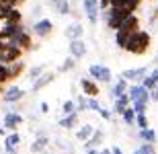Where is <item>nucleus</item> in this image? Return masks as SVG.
<instances>
[{"instance_id":"nucleus-1","label":"nucleus","mask_w":158,"mask_h":154,"mask_svg":"<svg viewBox=\"0 0 158 154\" xmlns=\"http://www.w3.org/2000/svg\"><path fill=\"white\" fill-rule=\"evenodd\" d=\"M135 31H140V19L135 17V15H129L125 21L121 23L117 31H115V43H117V48H125V43L131 35H134Z\"/></svg>"},{"instance_id":"nucleus-2","label":"nucleus","mask_w":158,"mask_h":154,"mask_svg":"<svg viewBox=\"0 0 158 154\" xmlns=\"http://www.w3.org/2000/svg\"><path fill=\"white\" fill-rule=\"evenodd\" d=\"M148 48H150V35H148V31H135L134 35L127 39L125 43V52L127 53H134V56H142V53H146Z\"/></svg>"},{"instance_id":"nucleus-3","label":"nucleus","mask_w":158,"mask_h":154,"mask_svg":"<svg viewBox=\"0 0 158 154\" xmlns=\"http://www.w3.org/2000/svg\"><path fill=\"white\" fill-rule=\"evenodd\" d=\"M129 15H134V12H129L127 8L109 6V8H107V15H105V19H107V27H109V29H113V31H117L119 27H121V23L129 17Z\"/></svg>"},{"instance_id":"nucleus-4","label":"nucleus","mask_w":158,"mask_h":154,"mask_svg":"<svg viewBox=\"0 0 158 154\" xmlns=\"http://www.w3.org/2000/svg\"><path fill=\"white\" fill-rule=\"evenodd\" d=\"M88 74H90V78H94L99 84L111 82V78H113L111 70H109L107 66H103V64H93L90 68H88Z\"/></svg>"},{"instance_id":"nucleus-5","label":"nucleus","mask_w":158,"mask_h":154,"mask_svg":"<svg viewBox=\"0 0 158 154\" xmlns=\"http://www.w3.org/2000/svg\"><path fill=\"white\" fill-rule=\"evenodd\" d=\"M8 43H15V45H19V48H23L25 52H29L31 48H33V39H31V35L25 31V27H21V29L15 33V35L10 37V39H6Z\"/></svg>"},{"instance_id":"nucleus-6","label":"nucleus","mask_w":158,"mask_h":154,"mask_svg":"<svg viewBox=\"0 0 158 154\" xmlns=\"http://www.w3.org/2000/svg\"><path fill=\"white\" fill-rule=\"evenodd\" d=\"M82 10H84V15H86L88 23L90 25H97V21H99V0H82Z\"/></svg>"},{"instance_id":"nucleus-7","label":"nucleus","mask_w":158,"mask_h":154,"mask_svg":"<svg viewBox=\"0 0 158 154\" xmlns=\"http://www.w3.org/2000/svg\"><path fill=\"white\" fill-rule=\"evenodd\" d=\"M25 49L15 45V43H6V48L2 49V62L4 64H12V62H17V60L23 58Z\"/></svg>"},{"instance_id":"nucleus-8","label":"nucleus","mask_w":158,"mask_h":154,"mask_svg":"<svg viewBox=\"0 0 158 154\" xmlns=\"http://www.w3.org/2000/svg\"><path fill=\"white\" fill-rule=\"evenodd\" d=\"M127 95H129V99H131V103L134 101H144V103L152 101L150 90H148L144 84H131V86L127 89Z\"/></svg>"},{"instance_id":"nucleus-9","label":"nucleus","mask_w":158,"mask_h":154,"mask_svg":"<svg viewBox=\"0 0 158 154\" xmlns=\"http://www.w3.org/2000/svg\"><path fill=\"white\" fill-rule=\"evenodd\" d=\"M33 33L37 37H41V39H45V37H49L53 33V23L49 19H39V21L33 23Z\"/></svg>"},{"instance_id":"nucleus-10","label":"nucleus","mask_w":158,"mask_h":154,"mask_svg":"<svg viewBox=\"0 0 158 154\" xmlns=\"http://www.w3.org/2000/svg\"><path fill=\"white\" fill-rule=\"evenodd\" d=\"M80 89H82V93L88 95V97H99V93H101L99 82H97L94 78H82L80 80Z\"/></svg>"},{"instance_id":"nucleus-11","label":"nucleus","mask_w":158,"mask_h":154,"mask_svg":"<svg viewBox=\"0 0 158 154\" xmlns=\"http://www.w3.org/2000/svg\"><path fill=\"white\" fill-rule=\"evenodd\" d=\"M86 52H88V48H86V43L82 41V37L70 39V56H74L76 60H80V58L86 56Z\"/></svg>"},{"instance_id":"nucleus-12","label":"nucleus","mask_w":158,"mask_h":154,"mask_svg":"<svg viewBox=\"0 0 158 154\" xmlns=\"http://www.w3.org/2000/svg\"><path fill=\"white\" fill-rule=\"evenodd\" d=\"M23 97H25V90L23 89H19V86H10V89L4 90L2 99H4L6 103H17V101H21Z\"/></svg>"},{"instance_id":"nucleus-13","label":"nucleus","mask_w":158,"mask_h":154,"mask_svg":"<svg viewBox=\"0 0 158 154\" xmlns=\"http://www.w3.org/2000/svg\"><path fill=\"white\" fill-rule=\"evenodd\" d=\"M53 78H56V74H53V72H43L39 78H35V80H33V90H41L43 86L52 84Z\"/></svg>"},{"instance_id":"nucleus-14","label":"nucleus","mask_w":158,"mask_h":154,"mask_svg":"<svg viewBox=\"0 0 158 154\" xmlns=\"http://www.w3.org/2000/svg\"><path fill=\"white\" fill-rule=\"evenodd\" d=\"M125 80H129V82H142L144 80V76H146V68H135V70H125L121 74Z\"/></svg>"},{"instance_id":"nucleus-15","label":"nucleus","mask_w":158,"mask_h":154,"mask_svg":"<svg viewBox=\"0 0 158 154\" xmlns=\"http://www.w3.org/2000/svg\"><path fill=\"white\" fill-rule=\"evenodd\" d=\"M127 89H129V80H125V78L121 76L117 82L113 84V89H111V99H117V97L125 95V93H127Z\"/></svg>"},{"instance_id":"nucleus-16","label":"nucleus","mask_w":158,"mask_h":154,"mask_svg":"<svg viewBox=\"0 0 158 154\" xmlns=\"http://www.w3.org/2000/svg\"><path fill=\"white\" fill-rule=\"evenodd\" d=\"M19 144H21V136L17 134V130H12V134H8L4 138V150L6 152H15Z\"/></svg>"},{"instance_id":"nucleus-17","label":"nucleus","mask_w":158,"mask_h":154,"mask_svg":"<svg viewBox=\"0 0 158 154\" xmlns=\"http://www.w3.org/2000/svg\"><path fill=\"white\" fill-rule=\"evenodd\" d=\"M78 125V113L72 111V113H66L64 117L60 119V127H64V130H72V127H76Z\"/></svg>"},{"instance_id":"nucleus-18","label":"nucleus","mask_w":158,"mask_h":154,"mask_svg":"<svg viewBox=\"0 0 158 154\" xmlns=\"http://www.w3.org/2000/svg\"><path fill=\"white\" fill-rule=\"evenodd\" d=\"M129 103H131V99H129L127 93H125V95H121V97H117V99H115V105H113V113L123 115V111L129 107Z\"/></svg>"},{"instance_id":"nucleus-19","label":"nucleus","mask_w":158,"mask_h":154,"mask_svg":"<svg viewBox=\"0 0 158 154\" xmlns=\"http://www.w3.org/2000/svg\"><path fill=\"white\" fill-rule=\"evenodd\" d=\"M82 35H84L82 23H70L66 27V37H68V39H78V37H82Z\"/></svg>"},{"instance_id":"nucleus-20","label":"nucleus","mask_w":158,"mask_h":154,"mask_svg":"<svg viewBox=\"0 0 158 154\" xmlns=\"http://www.w3.org/2000/svg\"><path fill=\"white\" fill-rule=\"evenodd\" d=\"M23 117L19 115V113H6L4 115V127L6 130H17L19 125H21Z\"/></svg>"},{"instance_id":"nucleus-21","label":"nucleus","mask_w":158,"mask_h":154,"mask_svg":"<svg viewBox=\"0 0 158 154\" xmlns=\"http://www.w3.org/2000/svg\"><path fill=\"white\" fill-rule=\"evenodd\" d=\"M49 6L58 15H70V2L68 0H49Z\"/></svg>"},{"instance_id":"nucleus-22","label":"nucleus","mask_w":158,"mask_h":154,"mask_svg":"<svg viewBox=\"0 0 158 154\" xmlns=\"http://www.w3.org/2000/svg\"><path fill=\"white\" fill-rule=\"evenodd\" d=\"M101 142H103V130H94L93 136L84 142V148H86V150H93V148H97Z\"/></svg>"},{"instance_id":"nucleus-23","label":"nucleus","mask_w":158,"mask_h":154,"mask_svg":"<svg viewBox=\"0 0 158 154\" xmlns=\"http://www.w3.org/2000/svg\"><path fill=\"white\" fill-rule=\"evenodd\" d=\"M142 84H144L148 90H154V89H156V86H158V68H156V70H152L148 76H144Z\"/></svg>"},{"instance_id":"nucleus-24","label":"nucleus","mask_w":158,"mask_h":154,"mask_svg":"<svg viewBox=\"0 0 158 154\" xmlns=\"http://www.w3.org/2000/svg\"><path fill=\"white\" fill-rule=\"evenodd\" d=\"M4 21L6 23H21V21H23V12L19 10V6H12V8H8Z\"/></svg>"},{"instance_id":"nucleus-25","label":"nucleus","mask_w":158,"mask_h":154,"mask_svg":"<svg viewBox=\"0 0 158 154\" xmlns=\"http://www.w3.org/2000/svg\"><path fill=\"white\" fill-rule=\"evenodd\" d=\"M93 131H94V127H93V125L84 123L82 127H78V131H76V140H80V142H86L88 138L93 136Z\"/></svg>"},{"instance_id":"nucleus-26","label":"nucleus","mask_w":158,"mask_h":154,"mask_svg":"<svg viewBox=\"0 0 158 154\" xmlns=\"http://www.w3.org/2000/svg\"><path fill=\"white\" fill-rule=\"evenodd\" d=\"M109 6H117V8H127L129 12H135L138 6L134 4V0H109Z\"/></svg>"},{"instance_id":"nucleus-27","label":"nucleus","mask_w":158,"mask_h":154,"mask_svg":"<svg viewBox=\"0 0 158 154\" xmlns=\"http://www.w3.org/2000/svg\"><path fill=\"white\" fill-rule=\"evenodd\" d=\"M140 138L144 140V142L154 144V142H156V131H154L152 127H142V130H140Z\"/></svg>"},{"instance_id":"nucleus-28","label":"nucleus","mask_w":158,"mask_h":154,"mask_svg":"<svg viewBox=\"0 0 158 154\" xmlns=\"http://www.w3.org/2000/svg\"><path fill=\"white\" fill-rule=\"evenodd\" d=\"M8 80H12L10 78V66L4 64V62H0V86L6 84Z\"/></svg>"},{"instance_id":"nucleus-29","label":"nucleus","mask_w":158,"mask_h":154,"mask_svg":"<svg viewBox=\"0 0 158 154\" xmlns=\"http://www.w3.org/2000/svg\"><path fill=\"white\" fill-rule=\"evenodd\" d=\"M8 66H10V78L21 76V74H23V70H25L23 60H17V62H12V64H8Z\"/></svg>"},{"instance_id":"nucleus-30","label":"nucleus","mask_w":158,"mask_h":154,"mask_svg":"<svg viewBox=\"0 0 158 154\" xmlns=\"http://www.w3.org/2000/svg\"><path fill=\"white\" fill-rule=\"evenodd\" d=\"M135 115H138V113H135L134 107H127V109L123 111L121 117H123V121H125L127 125H134V123H135Z\"/></svg>"},{"instance_id":"nucleus-31","label":"nucleus","mask_w":158,"mask_h":154,"mask_svg":"<svg viewBox=\"0 0 158 154\" xmlns=\"http://www.w3.org/2000/svg\"><path fill=\"white\" fill-rule=\"evenodd\" d=\"M47 144H49V138H45V136H41V138H37L35 142L31 144V150H33V152H41V150L45 148Z\"/></svg>"},{"instance_id":"nucleus-32","label":"nucleus","mask_w":158,"mask_h":154,"mask_svg":"<svg viewBox=\"0 0 158 154\" xmlns=\"http://www.w3.org/2000/svg\"><path fill=\"white\" fill-rule=\"evenodd\" d=\"M76 66V58L72 56V58H66L64 62H62V66H60V72H68V70H72Z\"/></svg>"},{"instance_id":"nucleus-33","label":"nucleus","mask_w":158,"mask_h":154,"mask_svg":"<svg viewBox=\"0 0 158 154\" xmlns=\"http://www.w3.org/2000/svg\"><path fill=\"white\" fill-rule=\"evenodd\" d=\"M138 152H140V154H154V144L144 142V144L140 146V148H138Z\"/></svg>"},{"instance_id":"nucleus-34","label":"nucleus","mask_w":158,"mask_h":154,"mask_svg":"<svg viewBox=\"0 0 158 154\" xmlns=\"http://www.w3.org/2000/svg\"><path fill=\"white\" fill-rule=\"evenodd\" d=\"M135 123L140 125V130H142V127H148V117H146V113H138V115H135Z\"/></svg>"},{"instance_id":"nucleus-35","label":"nucleus","mask_w":158,"mask_h":154,"mask_svg":"<svg viewBox=\"0 0 158 154\" xmlns=\"http://www.w3.org/2000/svg\"><path fill=\"white\" fill-rule=\"evenodd\" d=\"M43 70H45L43 66H35V68H31V72H29V78H31V80H35V78H39L41 74H43Z\"/></svg>"},{"instance_id":"nucleus-36","label":"nucleus","mask_w":158,"mask_h":154,"mask_svg":"<svg viewBox=\"0 0 158 154\" xmlns=\"http://www.w3.org/2000/svg\"><path fill=\"white\" fill-rule=\"evenodd\" d=\"M76 109H78V107H76V103H74V101H66L64 105H62V111H64V115H66V113L76 111Z\"/></svg>"},{"instance_id":"nucleus-37","label":"nucleus","mask_w":158,"mask_h":154,"mask_svg":"<svg viewBox=\"0 0 158 154\" xmlns=\"http://www.w3.org/2000/svg\"><path fill=\"white\" fill-rule=\"evenodd\" d=\"M146 105L148 103H144V101H134V109H135V113H146Z\"/></svg>"},{"instance_id":"nucleus-38","label":"nucleus","mask_w":158,"mask_h":154,"mask_svg":"<svg viewBox=\"0 0 158 154\" xmlns=\"http://www.w3.org/2000/svg\"><path fill=\"white\" fill-rule=\"evenodd\" d=\"M76 107L84 111V109H88V101H86V99H84V97L80 95V97H78V101H76Z\"/></svg>"},{"instance_id":"nucleus-39","label":"nucleus","mask_w":158,"mask_h":154,"mask_svg":"<svg viewBox=\"0 0 158 154\" xmlns=\"http://www.w3.org/2000/svg\"><path fill=\"white\" fill-rule=\"evenodd\" d=\"M88 109H90V111H97L99 113V109H101V105H99V101H97V99H90V101H88Z\"/></svg>"},{"instance_id":"nucleus-40","label":"nucleus","mask_w":158,"mask_h":154,"mask_svg":"<svg viewBox=\"0 0 158 154\" xmlns=\"http://www.w3.org/2000/svg\"><path fill=\"white\" fill-rule=\"evenodd\" d=\"M99 115H101L103 119H107V121H109V119L113 117V113H111V111H107V109H103V107L99 109Z\"/></svg>"},{"instance_id":"nucleus-41","label":"nucleus","mask_w":158,"mask_h":154,"mask_svg":"<svg viewBox=\"0 0 158 154\" xmlns=\"http://www.w3.org/2000/svg\"><path fill=\"white\" fill-rule=\"evenodd\" d=\"M150 97H152V101H158V86L154 90H150Z\"/></svg>"},{"instance_id":"nucleus-42","label":"nucleus","mask_w":158,"mask_h":154,"mask_svg":"<svg viewBox=\"0 0 158 154\" xmlns=\"http://www.w3.org/2000/svg\"><path fill=\"white\" fill-rule=\"evenodd\" d=\"M47 109H49V107H47V103H41V113H47Z\"/></svg>"},{"instance_id":"nucleus-43","label":"nucleus","mask_w":158,"mask_h":154,"mask_svg":"<svg viewBox=\"0 0 158 154\" xmlns=\"http://www.w3.org/2000/svg\"><path fill=\"white\" fill-rule=\"evenodd\" d=\"M4 130H6V127H4V123H2V125H0V136L4 134Z\"/></svg>"},{"instance_id":"nucleus-44","label":"nucleus","mask_w":158,"mask_h":154,"mask_svg":"<svg viewBox=\"0 0 158 154\" xmlns=\"http://www.w3.org/2000/svg\"><path fill=\"white\" fill-rule=\"evenodd\" d=\"M142 2H144V0H134V4H135V6H140Z\"/></svg>"}]
</instances>
